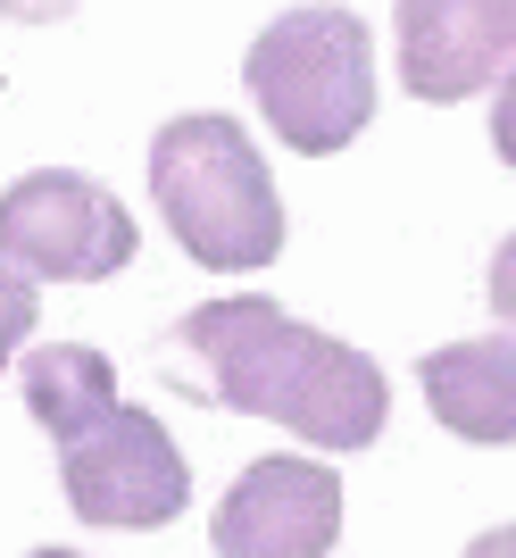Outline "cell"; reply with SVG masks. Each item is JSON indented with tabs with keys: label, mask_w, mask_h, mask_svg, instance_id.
I'll list each match as a JSON object with an SVG mask.
<instances>
[{
	"label": "cell",
	"mask_w": 516,
	"mask_h": 558,
	"mask_svg": "<svg viewBox=\"0 0 516 558\" xmlns=\"http://www.w3.org/2000/svg\"><path fill=\"white\" fill-rule=\"evenodd\" d=\"M167 367L175 384L234 417H275L317 450H367L392 417V384L358 342L300 326L292 308L234 292V301H200L184 326L167 333Z\"/></svg>",
	"instance_id": "obj_1"
},
{
	"label": "cell",
	"mask_w": 516,
	"mask_h": 558,
	"mask_svg": "<svg viewBox=\"0 0 516 558\" xmlns=\"http://www.w3.org/2000/svg\"><path fill=\"white\" fill-rule=\"evenodd\" d=\"M150 201H159L167 233L184 242V258H200L209 276H250L283 251V201L267 175V150L217 109L159 125Z\"/></svg>",
	"instance_id": "obj_2"
},
{
	"label": "cell",
	"mask_w": 516,
	"mask_h": 558,
	"mask_svg": "<svg viewBox=\"0 0 516 558\" xmlns=\"http://www.w3.org/2000/svg\"><path fill=\"white\" fill-rule=\"evenodd\" d=\"M242 84L267 109V125L283 134V150L333 159L367 134L376 117V34L367 17H351L342 0H308L267 17V34L242 59Z\"/></svg>",
	"instance_id": "obj_3"
},
{
	"label": "cell",
	"mask_w": 516,
	"mask_h": 558,
	"mask_svg": "<svg viewBox=\"0 0 516 558\" xmlns=\"http://www.w3.org/2000/svg\"><path fill=\"white\" fill-rule=\"evenodd\" d=\"M0 267L25 283H109L134 267V217L75 167H34L0 192Z\"/></svg>",
	"instance_id": "obj_4"
},
{
	"label": "cell",
	"mask_w": 516,
	"mask_h": 558,
	"mask_svg": "<svg viewBox=\"0 0 516 558\" xmlns=\"http://www.w3.org/2000/svg\"><path fill=\"white\" fill-rule=\"evenodd\" d=\"M59 484H67V509L84 525H167L192 500V466L150 409L118 400L84 442L59 450Z\"/></svg>",
	"instance_id": "obj_5"
},
{
	"label": "cell",
	"mask_w": 516,
	"mask_h": 558,
	"mask_svg": "<svg viewBox=\"0 0 516 558\" xmlns=\"http://www.w3.org/2000/svg\"><path fill=\"white\" fill-rule=\"evenodd\" d=\"M342 534V484L317 459H258L217 500V558H333Z\"/></svg>",
	"instance_id": "obj_6"
},
{
	"label": "cell",
	"mask_w": 516,
	"mask_h": 558,
	"mask_svg": "<svg viewBox=\"0 0 516 558\" xmlns=\"http://www.w3.org/2000/svg\"><path fill=\"white\" fill-rule=\"evenodd\" d=\"M516 59V0H400V93L467 100Z\"/></svg>",
	"instance_id": "obj_7"
},
{
	"label": "cell",
	"mask_w": 516,
	"mask_h": 558,
	"mask_svg": "<svg viewBox=\"0 0 516 558\" xmlns=\"http://www.w3.org/2000/svg\"><path fill=\"white\" fill-rule=\"evenodd\" d=\"M433 417L467 442H516V333H475L417 359Z\"/></svg>",
	"instance_id": "obj_8"
},
{
	"label": "cell",
	"mask_w": 516,
	"mask_h": 558,
	"mask_svg": "<svg viewBox=\"0 0 516 558\" xmlns=\"http://www.w3.org/2000/svg\"><path fill=\"white\" fill-rule=\"evenodd\" d=\"M17 392H25V417L67 450L118 409V367L93 342H50V350H25L17 359Z\"/></svg>",
	"instance_id": "obj_9"
},
{
	"label": "cell",
	"mask_w": 516,
	"mask_h": 558,
	"mask_svg": "<svg viewBox=\"0 0 516 558\" xmlns=\"http://www.w3.org/2000/svg\"><path fill=\"white\" fill-rule=\"evenodd\" d=\"M34 317H42V301H34V283H25L17 267H0V367H9V359L25 350Z\"/></svg>",
	"instance_id": "obj_10"
},
{
	"label": "cell",
	"mask_w": 516,
	"mask_h": 558,
	"mask_svg": "<svg viewBox=\"0 0 516 558\" xmlns=\"http://www.w3.org/2000/svg\"><path fill=\"white\" fill-rule=\"evenodd\" d=\"M483 292H492V317L516 333V233L492 251V276H483Z\"/></svg>",
	"instance_id": "obj_11"
},
{
	"label": "cell",
	"mask_w": 516,
	"mask_h": 558,
	"mask_svg": "<svg viewBox=\"0 0 516 558\" xmlns=\"http://www.w3.org/2000/svg\"><path fill=\"white\" fill-rule=\"evenodd\" d=\"M492 150L516 167V59H508V75H500V100H492Z\"/></svg>",
	"instance_id": "obj_12"
},
{
	"label": "cell",
	"mask_w": 516,
	"mask_h": 558,
	"mask_svg": "<svg viewBox=\"0 0 516 558\" xmlns=\"http://www.w3.org/2000/svg\"><path fill=\"white\" fill-rule=\"evenodd\" d=\"M0 17H17V25H59V17H75V0H0Z\"/></svg>",
	"instance_id": "obj_13"
},
{
	"label": "cell",
	"mask_w": 516,
	"mask_h": 558,
	"mask_svg": "<svg viewBox=\"0 0 516 558\" xmlns=\"http://www.w3.org/2000/svg\"><path fill=\"white\" fill-rule=\"evenodd\" d=\"M467 558H516V525H492V534H475Z\"/></svg>",
	"instance_id": "obj_14"
},
{
	"label": "cell",
	"mask_w": 516,
	"mask_h": 558,
	"mask_svg": "<svg viewBox=\"0 0 516 558\" xmlns=\"http://www.w3.org/2000/svg\"><path fill=\"white\" fill-rule=\"evenodd\" d=\"M34 558H84V550H34Z\"/></svg>",
	"instance_id": "obj_15"
}]
</instances>
